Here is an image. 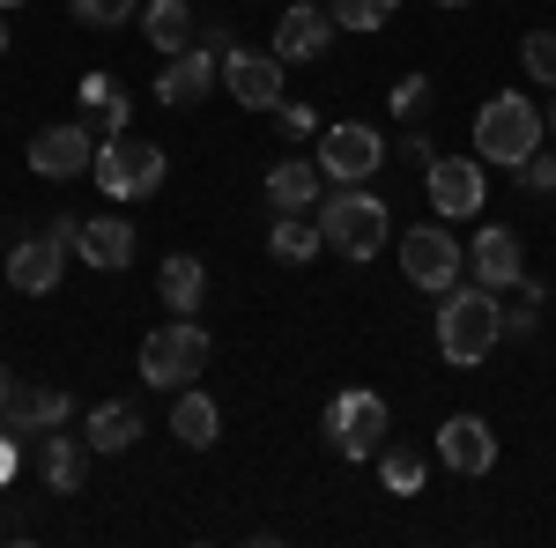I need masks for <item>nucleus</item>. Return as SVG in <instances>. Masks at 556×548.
Here are the masks:
<instances>
[{"instance_id": "obj_1", "label": "nucleus", "mask_w": 556, "mask_h": 548, "mask_svg": "<svg viewBox=\"0 0 556 548\" xmlns=\"http://www.w3.org/2000/svg\"><path fill=\"white\" fill-rule=\"evenodd\" d=\"M497 334H505L497 290L468 282V290H445V296H438V356H445V364H482V356L497 348Z\"/></svg>"}, {"instance_id": "obj_2", "label": "nucleus", "mask_w": 556, "mask_h": 548, "mask_svg": "<svg viewBox=\"0 0 556 548\" xmlns=\"http://www.w3.org/2000/svg\"><path fill=\"white\" fill-rule=\"evenodd\" d=\"M549 141V119L519 97V89H505V97H490L482 112H475V156L482 164H505V170H519L534 149Z\"/></svg>"}, {"instance_id": "obj_3", "label": "nucleus", "mask_w": 556, "mask_h": 548, "mask_svg": "<svg viewBox=\"0 0 556 548\" xmlns=\"http://www.w3.org/2000/svg\"><path fill=\"white\" fill-rule=\"evenodd\" d=\"M386 230H393V222H386L379 193H364V186H334V193H319V238H327L342 259H379Z\"/></svg>"}, {"instance_id": "obj_4", "label": "nucleus", "mask_w": 556, "mask_h": 548, "mask_svg": "<svg viewBox=\"0 0 556 548\" xmlns=\"http://www.w3.org/2000/svg\"><path fill=\"white\" fill-rule=\"evenodd\" d=\"M164 149L156 141H134V133H104L97 141V164H89V178L112 193V201H149L156 186H164Z\"/></svg>"}, {"instance_id": "obj_5", "label": "nucleus", "mask_w": 556, "mask_h": 548, "mask_svg": "<svg viewBox=\"0 0 556 548\" xmlns=\"http://www.w3.org/2000/svg\"><path fill=\"white\" fill-rule=\"evenodd\" d=\"M208 364V327L201 319H164L156 334H141V385H186Z\"/></svg>"}, {"instance_id": "obj_6", "label": "nucleus", "mask_w": 556, "mask_h": 548, "mask_svg": "<svg viewBox=\"0 0 556 548\" xmlns=\"http://www.w3.org/2000/svg\"><path fill=\"white\" fill-rule=\"evenodd\" d=\"M401 275H408L416 290L445 296V290H460V275H468V253L453 245V230H445V222H416V230L401 238Z\"/></svg>"}, {"instance_id": "obj_7", "label": "nucleus", "mask_w": 556, "mask_h": 548, "mask_svg": "<svg viewBox=\"0 0 556 548\" xmlns=\"http://www.w3.org/2000/svg\"><path fill=\"white\" fill-rule=\"evenodd\" d=\"M327 437H334V453H342V460H379V445H386V400L371 393V385L334 393V408H327Z\"/></svg>"}, {"instance_id": "obj_8", "label": "nucleus", "mask_w": 556, "mask_h": 548, "mask_svg": "<svg viewBox=\"0 0 556 548\" xmlns=\"http://www.w3.org/2000/svg\"><path fill=\"white\" fill-rule=\"evenodd\" d=\"M379 156H386V141H379V127H364V119H342V127L319 133V170H327L334 186H364V178L379 170Z\"/></svg>"}, {"instance_id": "obj_9", "label": "nucleus", "mask_w": 556, "mask_h": 548, "mask_svg": "<svg viewBox=\"0 0 556 548\" xmlns=\"http://www.w3.org/2000/svg\"><path fill=\"white\" fill-rule=\"evenodd\" d=\"M223 89L245 104V112H275L290 89H282V60L275 52H245V44H230L223 52Z\"/></svg>"}, {"instance_id": "obj_10", "label": "nucleus", "mask_w": 556, "mask_h": 548, "mask_svg": "<svg viewBox=\"0 0 556 548\" xmlns=\"http://www.w3.org/2000/svg\"><path fill=\"white\" fill-rule=\"evenodd\" d=\"M424 186H430L438 222H460V215L482 208V156H430V164H424Z\"/></svg>"}, {"instance_id": "obj_11", "label": "nucleus", "mask_w": 556, "mask_h": 548, "mask_svg": "<svg viewBox=\"0 0 556 548\" xmlns=\"http://www.w3.org/2000/svg\"><path fill=\"white\" fill-rule=\"evenodd\" d=\"M97 164V127L89 119H60V127H45L30 141V170L38 178H83Z\"/></svg>"}, {"instance_id": "obj_12", "label": "nucleus", "mask_w": 556, "mask_h": 548, "mask_svg": "<svg viewBox=\"0 0 556 548\" xmlns=\"http://www.w3.org/2000/svg\"><path fill=\"white\" fill-rule=\"evenodd\" d=\"M215 82H223V52H208V44H186V52H172V60H164V75H156V104L186 112V104H201Z\"/></svg>"}, {"instance_id": "obj_13", "label": "nucleus", "mask_w": 556, "mask_h": 548, "mask_svg": "<svg viewBox=\"0 0 556 548\" xmlns=\"http://www.w3.org/2000/svg\"><path fill=\"white\" fill-rule=\"evenodd\" d=\"M334 30H342L334 15H319L312 0H290L282 23H275V60H282V67H290V60H319V52L334 44Z\"/></svg>"}, {"instance_id": "obj_14", "label": "nucleus", "mask_w": 556, "mask_h": 548, "mask_svg": "<svg viewBox=\"0 0 556 548\" xmlns=\"http://www.w3.org/2000/svg\"><path fill=\"white\" fill-rule=\"evenodd\" d=\"M83 467H89V437H67V422L38 430V474L52 497H83Z\"/></svg>"}, {"instance_id": "obj_15", "label": "nucleus", "mask_w": 556, "mask_h": 548, "mask_svg": "<svg viewBox=\"0 0 556 548\" xmlns=\"http://www.w3.org/2000/svg\"><path fill=\"white\" fill-rule=\"evenodd\" d=\"M60 267H67V245L45 230V238H23L15 253H8V290H23V296H45V290H60Z\"/></svg>"}, {"instance_id": "obj_16", "label": "nucleus", "mask_w": 556, "mask_h": 548, "mask_svg": "<svg viewBox=\"0 0 556 548\" xmlns=\"http://www.w3.org/2000/svg\"><path fill=\"white\" fill-rule=\"evenodd\" d=\"M438 460L453 467V474H490L497 467V437H490V422L482 416H453L438 430Z\"/></svg>"}, {"instance_id": "obj_17", "label": "nucleus", "mask_w": 556, "mask_h": 548, "mask_svg": "<svg viewBox=\"0 0 556 548\" xmlns=\"http://www.w3.org/2000/svg\"><path fill=\"white\" fill-rule=\"evenodd\" d=\"M67 416H75V400H67L60 385H15V393H8V416H0V430L38 437V430H60Z\"/></svg>"}, {"instance_id": "obj_18", "label": "nucleus", "mask_w": 556, "mask_h": 548, "mask_svg": "<svg viewBox=\"0 0 556 548\" xmlns=\"http://www.w3.org/2000/svg\"><path fill=\"white\" fill-rule=\"evenodd\" d=\"M468 267H475L482 290H519V275H527V267H519V230H497V222H490V230L475 238Z\"/></svg>"}, {"instance_id": "obj_19", "label": "nucleus", "mask_w": 556, "mask_h": 548, "mask_svg": "<svg viewBox=\"0 0 556 548\" xmlns=\"http://www.w3.org/2000/svg\"><path fill=\"white\" fill-rule=\"evenodd\" d=\"M156 296H164V311L172 319H193L201 311V296H208V267L193 253H172L164 267H156Z\"/></svg>"}, {"instance_id": "obj_20", "label": "nucleus", "mask_w": 556, "mask_h": 548, "mask_svg": "<svg viewBox=\"0 0 556 548\" xmlns=\"http://www.w3.org/2000/svg\"><path fill=\"white\" fill-rule=\"evenodd\" d=\"M75 253H83L89 267H104V275H119V267L134 259V222L127 215H97V222H83Z\"/></svg>"}, {"instance_id": "obj_21", "label": "nucleus", "mask_w": 556, "mask_h": 548, "mask_svg": "<svg viewBox=\"0 0 556 548\" xmlns=\"http://www.w3.org/2000/svg\"><path fill=\"white\" fill-rule=\"evenodd\" d=\"M141 30H149V44H156L164 60H172V52H186V44H201V23H193V8H186V0H149Z\"/></svg>"}, {"instance_id": "obj_22", "label": "nucleus", "mask_w": 556, "mask_h": 548, "mask_svg": "<svg viewBox=\"0 0 556 548\" xmlns=\"http://www.w3.org/2000/svg\"><path fill=\"white\" fill-rule=\"evenodd\" d=\"M83 437H89V453H127L134 437H141V408L134 400H104V408H89Z\"/></svg>"}, {"instance_id": "obj_23", "label": "nucleus", "mask_w": 556, "mask_h": 548, "mask_svg": "<svg viewBox=\"0 0 556 548\" xmlns=\"http://www.w3.org/2000/svg\"><path fill=\"white\" fill-rule=\"evenodd\" d=\"M267 201H275V215H304V208H319V164H275L267 170Z\"/></svg>"}, {"instance_id": "obj_24", "label": "nucleus", "mask_w": 556, "mask_h": 548, "mask_svg": "<svg viewBox=\"0 0 556 548\" xmlns=\"http://www.w3.org/2000/svg\"><path fill=\"white\" fill-rule=\"evenodd\" d=\"M172 437H178V445H193V453H208L215 437H223V416H215L208 393H178V400H172Z\"/></svg>"}, {"instance_id": "obj_25", "label": "nucleus", "mask_w": 556, "mask_h": 548, "mask_svg": "<svg viewBox=\"0 0 556 548\" xmlns=\"http://www.w3.org/2000/svg\"><path fill=\"white\" fill-rule=\"evenodd\" d=\"M83 112H89V127H97V141L104 133H127V89L112 82V75H83Z\"/></svg>"}, {"instance_id": "obj_26", "label": "nucleus", "mask_w": 556, "mask_h": 548, "mask_svg": "<svg viewBox=\"0 0 556 548\" xmlns=\"http://www.w3.org/2000/svg\"><path fill=\"white\" fill-rule=\"evenodd\" d=\"M319 222H304V215H275V230H267V253L282 259V267H304V259H319Z\"/></svg>"}, {"instance_id": "obj_27", "label": "nucleus", "mask_w": 556, "mask_h": 548, "mask_svg": "<svg viewBox=\"0 0 556 548\" xmlns=\"http://www.w3.org/2000/svg\"><path fill=\"white\" fill-rule=\"evenodd\" d=\"M379 474H386L393 497H416L424 489V453L416 445H379Z\"/></svg>"}, {"instance_id": "obj_28", "label": "nucleus", "mask_w": 556, "mask_h": 548, "mask_svg": "<svg viewBox=\"0 0 556 548\" xmlns=\"http://www.w3.org/2000/svg\"><path fill=\"white\" fill-rule=\"evenodd\" d=\"M393 8H401V0H327V15H334L342 30H379V23H393Z\"/></svg>"}, {"instance_id": "obj_29", "label": "nucleus", "mask_w": 556, "mask_h": 548, "mask_svg": "<svg viewBox=\"0 0 556 548\" xmlns=\"http://www.w3.org/2000/svg\"><path fill=\"white\" fill-rule=\"evenodd\" d=\"M519 67H527V82H549V89H556V30H527V44H519Z\"/></svg>"}, {"instance_id": "obj_30", "label": "nucleus", "mask_w": 556, "mask_h": 548, "mask_svg": "<svg viewBox=\"0 0 556 548\" xmlns=\"http://www.w3.org/2000/svg\"><path fill=\"white\" fill-rule=\"evenodd\" d=\"M67 8H75L83 30H119V23H134V0H67Z\"/></svg>"}, {"instance_id": "obj_31", "label": "nucleus", "mask_w": 556, "mask_h": 548, "mask_svg": "<svg viewBox=\"0 0 556 548\" xmlns=\"http://www.w3.org/2000/svg\"><path fill=\"white\" fill-rule=\"evenodd\" d=\"M513 178L527 186V193H542V201H549V193H556V141H542V149H534V156H527Z\"/></svg>"}, {"instance_id": "obj_32", "label": "nucleus", "mask_w": 556, "mask_h": 548, "mask_svg": "<svg viewBox=\"0 0 556 548\" xmlns=\"http://www.w3.org/2000/svg\"><path fill=\"white\" fill-rule=\"evenodd\" d=\"M534 304H542V290H534V282L519 275V304L505 311V341H527L534 327H542V311H534Z\"/></svg>"}, {"instance_id": "obj_33", "label": "nucleus", "mask_w": 556, "mask_h": 548, "mask_svg": "<svg viewBox=\"0 0 556 548\" xmlns=\"http://www.w3.org/2000/svg\"><path fill=\"white\" fill-rule=\"evenodd\" d=\"M424 104H430V82H424V75H408V82L393 89V112H401V119H416Z\"/></svg>"}, {"instance_id": "obj_34", "label": "nucleus", "mask_w": 556, "mask_h": 548, "mask_svg": "<svg viewBox=\"0 0 556 548\" xmlns=\"http://www.w3.org/2000/svg\"><path fill=\"white\" fill-rule=\"evenodd\" d=\"M275 119H282V133H312V127H319V119H312V104H290V97L275 104Z\"/></svg>"}, {"instance_id": "obj_35", "label": "nucleus", "mask_w": 556, "mask_h": 548, "mask_svg": "<svg viewBox=\"0 0 556 548\" xmlns=\"http://www.w3.org/2000/svg\"><path fill=\"white\" fill-rule=\"evenodd\" d=\"M401 156H408V164L424 170V164H430V156H438V149H430V133H401Z\"/></svg>"}, {"instance_id": "obj_36", "label": "nucleus", "mask_w": 556, "mask_h": 548, "mask_svg": "<svg viewBox=\"0 0 556 548\" xmlns=\"http://www.w3.org/2000/svg\"><path fill=\"white\" fill-rule=\"evenodd\" d=\"M15 445H23V437H15V430H8V437H0V482H8V474H15Z\"/></svg>"}, {"instance_id": "obj_37", "label": "nucleus", "mask_w": 556, "mask_h": 548, "mask_svg": "<svg viewBox=\"0 0 556 548\" xmlns=\"http://www.w3.org/2000/svg\"><path fill=\"white\" fill-rule=\"evenodd\" d=\"M8 393H15V379H8V364H0V416H8Z\"/></svg>"}, {"instance_id": "obj_38", "label": "nucleus", "mask_w": 556, "mask_h": 548, "mask_svg": "<svg viewBox=\"0 0 556 548\" xmlns=\"http://www.w3.org/2000/svg\"><path fill=\"white\" fill-rule=\"evenodd\" d=\"M438 8H468V0H438Z\"/></svg>"}, {"instance_id": "obj_39", "label": "nucleus", "mask_w": 556, "mask_h": 548, "mask_svg": "<svg viewBox=\"0 0 556 548\" xmlns=\"http://www.w3.org/2000/svg\"><path fill=\"white\" fill-rule=\"evenodd\" d=\"M0 52H8V23H0Z\"/></svg>"}, {"instance_id": "obj_40", "label": "nucleus", "mask_w": 556, "mask_h": 548, "mask_svg": "<svg viewBox=\"0 0 556 548\" xmlns=\"http://www.w3.org/2000/svg\"><path fill=\"white\" fill-rule=\"evenodd\" d=\"M549 133H556V104H549Z\"/></svg>"}, {"instance_id": "obj_41", "label": "nucleus", "mask_w": 556, "mask_h": 548, "mask_svg": "<svg viewBox=\"0 0 556 548\" xmlns=\"http://www.w3.org/2000/svg\"><path fill=\"white\" fill-rule=\"evenodd\" d=\"M0 8H23V0H0Z\"/></svg>"}]
</instances>
